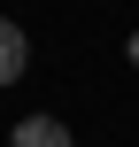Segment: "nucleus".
<instances>
[{
  "label": "nucleus",
  "instance_id": "nucleus-1",
  "mask_svg": "<svg viewBox=\"0 0 139 147\" xmlns=\"http://www.w3.org/2000/svg\"><path fill=\"white\" fill-rule=\"evenodd\" d=\"M8 147H77V140H70V124H62V116H23Z\"/></svg>",
  "mask_w": 139,
  "mask_h": 147
},
{
  "label": "nucleus",
  "instance_id": "nucleus-2",
  "mask_svg": "<svg viewBox=\"0 0 139 147\" xmlns=\"http://www.w3.org/2000/svg\"><path fill=\"white\" fill-rule=\"evenodd\" d=\"M23 70H31V39H23V31L0 16V85H15Z\"/></svg>",
  "mask_w": 139,
  "mask_h": 147
},
{
  "label": "nucleus",
  "instance_id": "nucleus-3",
  "mask_svg": "<svg viewBox=\"0 0 139 147\" xmlns=\"http://www.w3.org/2000/svg\"><path fill=\"white\" fill-rule=\"evenodd\" d=\"M132 62H139V39H132Z\"/></svg>",
  "mask_w": 139,
  "mask_h": 147
}]
</instances>
